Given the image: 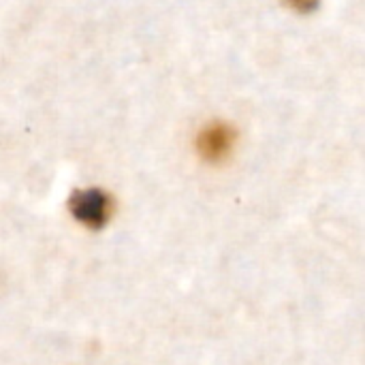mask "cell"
<instances>
[{
    "label": "cell",
    "instance_id": "obj_1",
    "mask_svg": "<svg viewBox=\"0 0 365 365\" xmlns=\"http://www.w3.org/2000/svg\"><path fill=\"white\" fill-rule=\"evenodd\" d=\"M68 210L88 229H103L111 216V197L101 188L75 190L68 199Z\"/></svg>",
    "mask_w": 365,
    "mask_h": 365
},
{
    "label": "cell",
    "instance_id": "obj_2",
    "mask_svg": "<svg viewBox=\"0 0 365 365\" xmlns=\"http://www.w3.org/2000/svg\"><path fill=\"white\" fill-rule=\"evenodd\" d=\"M235 141V133L233 128H229L227 124H210L207 128H203V133L199 135L197 148L201 152V156L210 163H218L222 158L229 156L231 148Z\"/></svg>",
    "mask_w": 365,
    "mask_h": 365
},
{
    "label": "cell",
    "instance_id": "obj_3",
    "mask_svg": "<svg viewBox=\"0 0 365 365\" xmlns=\"http://www.w3.org/2000/svg\"><path fill=\"white\" fill-rule=\"evenodd\" d=\"M293 11H297V13H312V11H317L319 9V4H321V0H284Z\"/></svg>",
    "mask_w": 365,
    "mask_h": 365
}]
</instances>
